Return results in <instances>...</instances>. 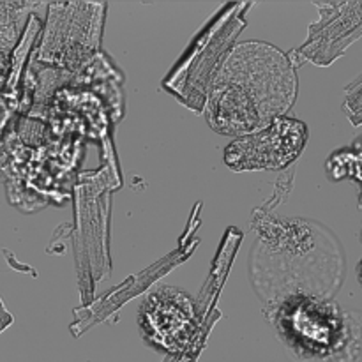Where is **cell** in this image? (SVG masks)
<instances>
[{"instance_id": "6da1fadb", "label": "cell", "mask_w": 362, "mask_h": 362, "mask_svg": "<svg viewBox=\"0 0 362 362\" xmlns=\"http://www.w3.org/2000/svg\"><path fill=\"white\" fill-rule=\"evenodd\" d=\"M205 115L216 133L247 136L285 117L297 98V74L276 46L246 41L216 69Z\"/></svg>"}, {"instance_id": "7a4b0ae2", "label": "cell", "mask_w": 362, "mask_h": 362, "mask_svg": "<svg viewBox=\"0 0 362 362\" xmlns=\"http://www.w3.org/2000/svg\"><path fill=\"white\" fill-rule=\"evenodd\" d=\"M269 320L279 341L299 361L354 362L361 352V318L332 299L288 297L271 306Z\"/></svg>"}, {"instance_id": "3957f363", "label": "cell", "mask_w": 362, "mask_h": 362, "mask_svg": "<svg viewBox=\"0 0 362 362\" xmlns=\"http://www.w3.org/2000/svg\"><path fill=\"white\" fill-rule=\"evenodd\" d=\"M306 138L308 129L300 120L281 117L262 131L232 141L225 148V163L235 172L283 170L299 158Z\"/></svg>"}, {"instance_id": "277c9868", "label": "cell", "mask_w": 362, "mask_h": 362, "mask_svg": "<svg viewBox=\"0 0 362 362\" xmlns=\"http://www.w3.org/2000/svg\"><path fill=\"white\" fill-rule=\"evenodd\" d=\"M138 324L148 345L165 352H182L197 329V306L184 290L161 286L141 303Z\"/></svg>"}, {"instance_id": "5b68a950", "label": "cell", "mask_w": 362, "mask_h": 362, "mask_svg": "<svg viewBox=\"0 0 362 362\" xmlns=\"http://www.w3.org/2000/svg\"><path fill=\"white\" fill-rule=\"evenodd\" d=\"M359 279H361V285H362V264H361V267H359Z\"/></svg>"}]
</instances>
